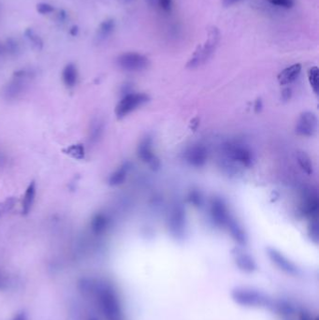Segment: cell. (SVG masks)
I'll use <instances>...</instances> for the list:
<instances>
[{"instance_id": "d6986e66", "label": "cell", "mask_w": 319, "mask_h": 320, "mask_svg": "<svg viewBox=\"0 0 319 320\" xmlns=\"http://www.w3.org/2000/svg\"><path fill=\"white\" fill-rule=\"evenodd\" d=\"M114 26H115V24H114V21H113V19H107V20H105L99 25L98 36L100 38H102V39H105V38L109 37L113 33Z\"/></svg>"}, {"instance_id": "5b68a950", "label": "cell", "mask_w": 319, "mask_h": 320, "mask_svg": "<svg viewBox=\"0 0 319 320\" xmlns=\"http://www.w3.org/2000/svg\"><path fill=\"white\" fill-rule=\"evenodd\" d=\"M137 155L142 161H144L154 171L159 169L160 161L154 153L152 139L149 136L144 138L138 145Z\"/></svg>"}, {"instance_id": "277c9868", "label": "cell", "mask_w": 319, "mask_h": 320, "mask_svg": "<svg viewBox=\"0 0 319 320\" xmlns=\"http://www.w3.org/2000/svg\"><path fill=\"white\" fill-rule=\"evenodd\" d=\"M169 228L175 238L183 237L185 233L186 217L185 209L180 204H176L172 208L169 216Z\"/></svg>"}, {"instance_id": "8fae6325", "label": "cell", "mask_w": 319, "mask_h": 320, "mask_svg": "<svg viewBox=\"0 0 319 320\" xmlns=\"http://www.w3.org/2000/svg\"><path fill=\"white\" fill-rule=\"evenodd\" d=\"M36 195H37V186H36V183L32 181L27 186L25 196L22 200V214L24 216H26L30 213L35 203Z\"/></svg>"}, {"instance_id": "ac0fdd59", "label": "cell", "mask_w": 319, "mask_h": 320, "mask_svg": "<svg viewBox=\"0 0 319 320\" xmlns=\"http://www.w3.org/2000/svg\"><path fill=\"white\" fill-rule=\"evenodd\" d=\"M65 152H66V154L71 155L73 158L79 159V160L84 158V155H85V149L82 144L72 145V146L68 147L65 150Z\"/></svg>"}, {"instance_id": "4316f807", "label": "cell", "mask_w": 319, "mask_h": 320, "mask_svg": "<svg viewBox=\"0 0 319 320\" xmlns=\"http://www.w3.org/2000/svg\"><path fill=\"white\" fill-rule=\"evenodd\" d=\"M160 8L165 11H170L172 9V0H158Z\"/></svg>"}, {"instance_id": "ffe728a7", "label": "cell", "mask_w": 319, "mask_h": 320, "mask_svg": "<svg viewBox=\"0 0 319 320\" xmlns=\"http://www.w3.org/2000/svg\"><path fill=\"white\" fill-rule=\"evenodd\" d=\"M319 71L318 67H313L309 70V83H310L312 89L317 95L319 94Z\"/></svg>"}, {"instance_id": "1f68e13d", "label": "cell", "mask_w": 319, "mask_h": 320, "mask_svg": "<svg viewBox=\"0 0 319 320\" xmlns=\"http://www.w3.org/2000/svg\"><path fill=\"white\" fill-rule=\"evenodd\" d=\"M238 1H240V0H223V5L226 6V7H228V6L233 5L234 3H236Z\"/></svg>"}, {"instance_id": "7402d4cb", "label": "cell", "mask_w": 319, "mask_h": 320, "mask_svg": "<svg viewBox=\"0 0 319 320\" xmlns=\"http://www.w3.org/2000/svg\"><path fill=\"white\" fill-rule=\"evenodd\" d=\"M188 201L195 207H200L202 205L203 198H202L200 192H198L196 190H192L188 194Z\"/></svg>"}, {"instance_id": "9a60e30c", "label": "cell", "mask_w": 319, "mask_h": 320, "mask_svg": "<svg viewBox=\"0 0 319 320\" xmlns=\"http://www.w3.org/2000/svg\"><path fill=\"white\" fill-rule=\"evenodd\" d=\"M78 78H79V75H78L77 67L72 63L68 64L64 68L63 73H62V80H63L64 84L66 85V87L73 88L78 83Z\"/></svg>"}, {"instance_id": "f1b7e54d", "label": "cell", "mask_w": 319, "mask_h": 320, "mask_svg": "<svg viewBox=\"0 0 319 320\" xmlns=\"http://www.w3.org/2000/svg\"><path fill=\"white\" fill-rule=\"evenodd\" d=\"M291 96H292V90L290 88H285L282 91V99L285 101L289 100L291 98Z\"/></svg>"}, {"instance_id": "2e32d148", "label": "cell", "mask_w": 319, "mask_h": 320, "mask_svg": "<svg viewBox=\"0 0 319 320\" xmlns=\"http://www.w3.org/2000/svg\"><path fill=\"white\" fill-rule=\"evenodd\" d=\"M226 227L230 231L232 237L234 238L236 241L240 243H244L245 241V234L244 232V229L239 225V223L234 218H232V217L229 218V220L226 224Z\"/></svg>"}, {"instance_id": "4dcf8cb0", "label": "cell", "mask_w": 319, "mask_h": 320, "mask_svg": "<svg viewBox=\"0 0 319 320\" xmlns=\"http://www.w3.org/2000/svg\"><path fill=\"white\" fill-rule=\"evenodd\" d=\"M262 107H263V105H262V100L258 98V99L256 100V103H255V111H256L257 113L260 112L261 109H262Z\"/></svg>"}, {"instance_id": "6da1fadb", "label": "cell", "mask_w": 319, "mask_h": 320, "mask_svg": "<svg viewBox=\"0 0 319 320\" xmlns=\"http://www.w3.org/2000/svg\"><path fill=\"white\" fill-rule=\"evenodd\" d=\"M220 41V33L216 26H212L208 30V37L203 45H198L191 58L188 60L186 67L188 69H196L208 61L216 51Z\"/></svg>"}, {"instance_id": "e0dca14e", "label": "cell", "mask_w": 319, "mask_h": 320, "mask_svg": "<svg viewBox=\"0 0 319 320\" xmlns=\"http://www.w3.org/2000/svg\"><path fill=\"white\" fill-rule=\"evenodd\" d=\"M297 161L301 170L308 175H312L314 172V166L312 160L304 151H298L297 153Z\"/></svg>"}, {"instance_id": "7a4b0ae2", "label": "cell", "mask_w": 319, "mask_h": 320, "mask_svg": "<svg viewBox=\"0 0 319 320\" xmlns=\"http://www.w3.org/2000/svg\"><path fill=\"white\" fill-rule=\"evenodd\" d=\"M149 101V96L144 93H127L115 107V115L118 119H123L138 108Z\"/></svg>"}, {"instance_id": "f546056e", "label": "cell", "mask_w": 319, "mask_h": 320, "mask_svg": "<svg viewBox=\"0 0 319 320\" xmlns=\"http://www.w3.org/2000/svg\"><path fill=\"white\" fill-rule=\"evenodd\" d=\"M11 320H28V318L26 316L25 313L24 312H21V313H18L14 316V318Z\"/></svg>"}, {"instance_id": "5bb4252c", "label": "cell", "mask_w": 319, "mask_h": 320, "mask_svg": "<svg viewBox=\"0 0 319 320\" xmlns=\"http://www.w3.org/2000/svg\"><path fill=\"white\" fill-rule=\"evenodd\" d=\"M130 167L131 166L129 162H124L119 168H117L109 177V180H108L109 185L112 186L122 185L127 177Z\"/></svg>"}, {"instance_id": "9c48e42d", "label": "cell", "mask_w": 319, "mask_h": 320, "mask_svg": "<svg viewBox=\"0 0 319 320\" xmlns=\"http://www.w3.org/2000/svg\"><path fill=\"white\" fill-rule=\"evenodd\" d=\"M185 157L189 165L195 168H200L205 165L208 158V151L203 145H193L186 150Z\"/></svg>"}, {"instance_id": "cb8c5ba5", "label": "cell", "mask_w": 319, "mask_h": 320, "mask_svg": "<svg viewBox=\"0 0 319 320\" xmlns=\"http://www.w3.org/2000/svg\"><path fill=\"white\" fill-rule=\"evenodd\" d=\"M309 235L312 238L313 241L318 242L319 237V223L317 219H313L310 227H309Z\"/></svg>"}, {"instance_id": "4fadbf2b", "label": "cell", "mask_w": 319, "mask_h": 320, "mask_svg": "<svg viewBox=\"0 0 319 320\" xmlns=\"http://www.w3.org/2000/svg\"><path fill=\"white\" fill-rule=\"evenodd\" d=\"M300 212L304 217L317 219L319 213V199L317 196L307 197L300 206Z\"/></svg>"}, {"instance_id": "d6a6232c", "label": "cell", "mask_w": 319, "mask_h": 320, "mask_svg": "<svg viewBox=\"0 0 319 320\" xmlns=\"http://www.w3.org/2000/svg\"><path fill=\"white\" fill-rule=\"evenodd\" d=\"M78 31H79V29H78V26L74 25V26H72V29H71L70 33H71V35H72V36H74V37H75V36L78 34Z\"/></svg>"}, {"instance_id": "7c38bea8", "label": "cell", "mask_w": 319, "mask_h": 320, "mask_svg": "<svg viewBox=\"0 0 319 320\" xmlns=\"http://www.w3.org/2000/svg\"><path fill=\"white\" fill-rule=\"evenodd\" d=\"M300 72H301V65L294 64L280 73L278 75V81L281 85L289 84L298 78Z\"/></svg>"}, {"instance_id": "e575fe53", "label": "cell", "mask_w": 319, "mask_h": 320, "mask_svg": "<svg viewBox=\"0 0 319 320\" xmlns=\"http://www.w3.org/2000/svg\"><path fill=\"white\" fill-rule=\"evenodd\" d=\"M88 320H98L96 318H91V319H89Z\"/></svg>"}, {"instance_id": "30bf717a", "label": "cell", "mask_w": 319, "mask_h": 320, "mask_svg": "<svg viewBox=\"0 0 319 320\" xmlns=\"http://www.w3.org/2000/svg\"><path fill=\"white\" fill-rule=\"evenodd\" d=\"M111 219L104 213H97L94 215L90 222V228L95 235H101L110 227Z\"/></svg>"}, {"instance_id": "484cf974", "label": "cell", "mask_w": 319, "mask_h": 320, "mask_svg": "<svg viewBox=\"0 0 319 320\" xmlns=\"http://www.w3.org/2000/svg\"><path fill=\"white\" fill-rule=\"evenodd\" d=\"M37 11L41 14H48L54 11V8L48 3H40L37 6Z\"/></svg>"}, {"instance_id": "603a6c76", "label": "cell", "mask_w": 319, "mask_h": 320, "mask_svg": "<svg viewBox=\"0 0 319 320\" xmlns=\"http://www.w3.org/2000/svg\"><path fill=\"white\" fill-rule=\"evenodd\" d=\"M25 35L37 49H41V47H42V41H41V38L39 36H37L35 34V32L31 30V29H27L25 32Z\"/></svg>"}, {"instance_id": "44dd1931", "label": "cell", "mask_w": 319, "mask_h": 320, "mask_svg": "<svg viewBox=\"0 0 319 320\" xmlns=\"http://www.w3.org/2000/svg\"><path fill=\"white\" fill-rule=\"evenodd\" d=\"M103 132V124L98 121L96 122L95 124H93L92 127H91V130H90V141L92 142H97L102 135Z\"/></svg>"}, {"instance_id": "d590c367", "label": "cell", "mask_w": 319, "mask_h": 320, "mask_svg": "<svg viewBox=\"0 0 319 320\" xmlns=\"http://www.w3.org/2000/svg\"><path fill=\"white\" fill-rule=\"evenodd\" d=\"M0 52H1V47H0Z\"/></svg>"}, {"instance_id": "ba28073f", "label": "cell", "mask_w": 319, "mask_h": 320, "mask_svg": "<svg viewBox=\"0 0 319 320\" xmlns=\"http://www.w3.org/2000/svg\"><path fill=\"white\" fill-rule=\"evenodd\" d=\"M210 212L212 219L216 225L219 226H226L229 218L231 217L227 211L225 201L220 197H214L212 199Z\"/></svg>"}, {"instance_id": "836d02e7", "label": "cell", "mask_w": 319, "mask_h": 320, "mask_svg": "<svg viewBox=\"0 0 319 320\" xmlns=\"http://www.w3.org/2000/svg\"><path fill=\"white\" fill-rule=\"evenodd\" d=\"M5 286H6V284H5V281L3 280L2 276L0 275V289H5Z\"/></svg>"}, {"instance_id": "d4e9b609", "label": "cell", "mask_w": 319, "mask_h": 320, "mask_svg": "<svg viewBox=\"0 0 319 320\" xmlns=\"http://www.w3.org/2000/svg\"><path fill=\"white\" fill-rule=\"evenodd\" d=\"M270 4L282 7L285 9H291L294 6V0H267Z\"/></svg>"}, {"instance_id": "52a82bcc", "label": "cell", "mask_w": 319, "mask_h": 320, "mask_svg": "<svg viewBox=\"0 0 319 320\" xmlns=\"http://www.w3.org/2000/svg\"><path fill=\"white\" fill-rule=\"evenodd\" d=\"M226 155L242 165L251 167L253 165V155L245 146L240 145H226L225 146Z\"/></svg>"}, {"instance_id": "83f0119b", "label": "cell", "mask_w": 319, "mask_h": 320, "mask_svg": "<svg viewBox=\"0 0 319 320\" xmlns=\"http://www.w3.org/2000/svg\"><path fill=\"white\" fill-rule=\"evenodd\" d=\"M7 47H8V51H10V52H16L18 51V44L12 39L8 41Z\"/></svg>"}, {"instance_id": "3957f363", "label": "cell", "mask_w": 319, "mask_h": 320, "mask_svg": "<svg viewBox=\"0 0 319 320\" xmlns=\"http://www.w3.org/2000/svg\"><path fill=\"white\" fill-rule=\"evenodd\" d=\"M117 65L125 72H142L148 68L149 59L138 52H124L118 56Z\"/></svg>"}, {"instance_id": "8992f818", "label": "cell", "mask_w": 319, "mask_h": 320, "mask_svg": "<svg viewBox=\"0 0 319 320\" xmlns=\"http://www.w3.org/2000/svg\"><path fill=\"white\" fill-rule=\"evenodd\" d=\"M319 120L312 112H304L299 115L296 124V133L303 137H312L318 131Z\"/></svg>"}]
</instances>
